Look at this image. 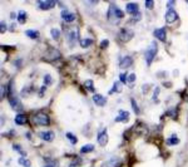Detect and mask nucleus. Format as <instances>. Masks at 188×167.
Segmentation results:
<instances>
[{"label": "nucleus", "mask_w": 188, "mask_h": 167, "mask_svg": "<svg viewBox=\"0 0 188 167\" xmlns=\"http://www.w3.org/2000/svg\"><path fill=\"white\" fill-rule=\"evenodd\" d=\"M25 34H26L30 39H36V38L39 36V31H38V30H34V29H29V30H26V31H25Z\"/></svg>", "instance_id": "obj_21"}, {"label": "nucleus", "mask_w": 188, "mask_h": 167, "mask_svg": "<svg viewBox=\"0 0 188 167\" xmlns=\"http://www.w3.org/2000/svg\"><path fill=\"white\" fill-rule=\"evenodd\" d=\"M179 143V138L176 136V135H172L168 140H167V145L169 146H174V145H178Z\"/></svg>", "instance_id": "obj_20"}, {"label": "nucleus", "mask_w": 188, "mask_h": 167, "mask_svg": "<svg viewBox=\"0 0 188 167\" xmlns=\"http://www.w3.org/2000/svg\"><path fill=\"white\" fill-rule=\"evenodd\" d=\"M132 64H133V58H132L130 55H124V57H122L120 60H119V67H120L122 69H127V68H129Z\"/></svg>", "instance_id": "obj_9"}, {"label": "nucleus", "mask_w": 188, "mask_h": 167, "mask_svg": "<svg viewBox=\"0 0 188 167\" xmlns=\"http://www.w3.org/2000/svg\"><path fill=\"white\" fill-rule=\"evenodd\" d=\"M129 119V112L124 109H119V114L115 117V122H127Z\"/></svg>", "instance_id": "obj_14"}, {"label": "nucleus", "mask_w": 188, "mask_h": 167, "mask_svg": "<svg viewBox=\"0 0 188 167\" xmlns=\"http://www.w3.org/2000/svg\"><path fill=\"white\" fill-rule=\"evenodd\" d=\"M25 19H26V13H25L24 10L19 12V14H18V20H19V23H20V24H24V23H25Z\"/></svg>", "instance_id": "obj_26"}, {"label": "nucleus", "mask_w": 188, "mask_h": 167, "mask_svg": "<svg viewBox=\"0 0 188 167\" xmlns=\"http://www.w3.org/2000/svg\"><path fill=\"white\" fill-rule=\"evenodd\" d=\"M124 17V13L120 10V8H118L115 4H110L109 5V10H108V14H107V18L108 20L112 23V24H118L119 20Z\"/></svg>", "instance_id": "obj_1"}, {"label": "nucleus", "mask_w": 188, "mask_h": 167, "mask_svg": "<svg viewBox=\"0 0 188 167\" xmlns=\"http://www.w3.org/2000/svg\"><path fill=\"white\" fill-rule=\"evenodd\" d=\"M135 79H137V77H135V74H134V73H132V74H129V75H128V82H129V83H134V82H135Z\"/></svg>", "instance_id": "obj_36"}, {"label": "nucleus", "mask_w": 188, "mask_h": 167, "mask_svg": "<svg viewBox=\"0 0 188 167\" xmlns=\"http://www.w3.org/2000/svg\"><path fill=\"white\" fill-rule=\"evenodd\" d=\"M92 151H94V146H93V145H84V146L80 148V152H82V153H90Z\"/></svg>", "instance_id": "obj_24"}, {"label": "nucleus", "mask_w": 188, "mask_h": 167, "mask_svg": "<svg viewBox=\"0 0 188 167\" xmlns=\"http://www.w3.org/2000/svg\"><path fill=\"white\" fill-rule=\"evenodd\" d=\"M9 103H10V106L14 111H23V106H21V103L18 98H10Z\"/></svg>", "instance_id": "obj_16"}, {"label": "nucleus", "mask_w": 188, "mask_h": 167, "mask_svg": "<svg viewBox=\"0 0 188 167\" xmlns=\"http://www.w3.org/2000/svg\"><path fill=\"white\" fill-rule=\"evenodd\" d=\"M0 29H2V30H0L2 33H5V31H7V24H5V21H4V20H3L2 23H0Z\"/></svg>", "instance_id": "obj_38"}, {"label": "nucleus", "mask_w": 188, "mask_h": 167, "mask_svg": "<svg viewBox=\"0 0 188 167\" xmlns=\"http://www.w3.org/2000/svg\"><path fill=\"white\" fill-rule=\"evenodd\" d=\"M50 35H52V38L54 40H58L60 38V30L58 28H52L50 29Z\"/></svg>", "instance_id": "obj_22"}, {"label": "nucleus", "mask_w": 188, "mask_h": 167, "mask_svg": "<svg viewBox=\"0 0 188 167\" xmlns=\"http://www.w3.org/2000/svg\"><path fill=\"white\" fill-rule=\"evenodd\" d=\"M7 89H8V87H7V86H2V98H4V96H7V94H8Z\"/></svg>", "instance_id": "obj_39"}, {"label": "nucleus", "mask_w": 188, "mask_h": 167, "mask_svg": "<svg viewBox=\"0 0 188 167\" xmlns=\"http://www.w3.org/2000/svg\"><path fill=\"white\" fill-rule=\"evenodd\" d=\"M153 4H154V3L152 2V0H148V2H146V3H144V7H146V8H149V9H151V8L153 7Z\"/></svg>", "instance_id": "obj_40"}, {"label": "nucleus", "mask_w": 188, "mask_h": 167, "mask_svg": "<svg viewBox=\"0 0 188 167\" xmlns=\"http://www.w3.org/2000/svg\"><path fill=\"white\" fill-rule=\"evenodd\" d=\"M119 165H120V160L117 157H112L104 163V167H119Z\"/></svg>", "instance_id": "obj_17"}, {"label": "nucleus", "mask_w": 188, "mask_h": 167, "mask_svg": "<svg viewBox=\"0 0 188 167\" xmlns=\"http://www.w3.org/2000/svg\"><path fill=\"white\" fill-rule=\"evenodd\" d=\"M108 45H109V40H108V39H104V40L102 41V43H101V48H102V49L107 48Z\"/></svg>", "instance_id": "obj_37"}, {"label": "nucleus", "mask_w": 188, "mask_h": 167, "mask_svg": "<svg viewBox=\"0 0 188 167\" xmlns=\"http://www.w3.org/2000/svg\"><path fill=\"white\" fill-rule=\"evenodd\" d=\"M153 35H154L158 40H161V41H166L167 33H166V29H164V28H158V29H156V30L153 31Z\"/></svg>", "instance_id": "obj_12"}, {"label": "nucleus", "mask_w": 188, "mask_h": 167, "mask_svg": "<svg viewBox=\"0 0 188 167\" xmlns=\"http://www.w3.org/2000/svg\"><path fill=\"white\" fill-rule=\"evenodd\" d=\"M33 123L36 126H49L50 124V118L48 114H45L44 112H39L33 117Z\"/></svg>", "instance_id": "obj_3"}, {"label": "nucleus", "mask_w": 188, "mask_h": 167, "mask_svg": "<svg viewBox=\"0 0 188 167\" xmlns=\"http://www.w3.org/2000/svg\"><path fill=\"white\" fill-rule=\"evenodd\" d=\"M157 52H158V45H157L156 41H152V43L149 44V47H148V49L144 53V58H146V62H147L148 65L152 64L154 57L157 55Z\"/></svg>", "instance_id": "obj_2"}, {"label": "nucleus", "mask_w": 188, "mask_h": 167, "mask_svg": "<svg viewBox=\"0 0 188 167\" xmlns=\"http://www.w3.org/2000/svg\"><path fill=\"white\" fill-rule=\"evenodd\" d=\"M39 137H40L43 141L52 142V141L54 140L55 135H54V132H53V131H41V132L39 133Z\"/></svg>", "instance_id": "obj_10"}, {"label": "nucleus", "mask_w": 188, "mask_h": 167, "mask_svg": "<svg viewBox=\"0 0 188 167\" xmlns=\"http://www.w3.org/2000/svg\"><path fill=\"white\" fill-rule=\"evenodd\" d=\"M18 162H19V165H23V166H25V167H29V166H30V161L25 160L24 157L19 158V160H18Z\"/></svg>", "instance_id": "obj_30"}, {"label": "nucleus", "mask_w": 188, "mask_h": 167, "mask_svg": "<svg viewBox=\"0 0 188 167\" xmlns=\"http://www.w3.org/2000/svg\"><path fill=\"white\" fill-rule=\"evenodd\" d=\"M174 3H176V2H168V3H167V7H168V8H171V7H172Z\"/></svg>", "instance_id": "obj_42"}, {"label": "nucleus", "mask_w": 188, "mask_h": 167, "mask_svg": "<svg viewBox=\"0 0 188 167\" xmlns=\"http://www.w3.org/2000/svg\"><path fill=\"white\" fill-rule=\"evenodd\" d=\"M114 92H117V93H119V92H122V87H120V82H115L114 84H113V88L109 91V94H113Z\"/></svg>", "instance_id": "obj_23"}, {"label": "nucleus", "mask_w": 188, "mask_h": 167, "mask_svg": "<svg viewBox=\"0 0 188 167\" xmlns=\"http://www.w3.org/2000/svg\"><path fill=\"white\" fill-rule=\"evenodd\" d=\"M65 137H67V138H68V140L70 141V143H72V145H75V143L78 142V138H77V137H75L74 135H72V133H69V132H68V133L65 135Z\"/></svg>", "instance_id": "obj_28"}, {"label": "nucleus", "mask_w": 188, "mask_h": 167, "mask_svg": "<svg viewBox=\"0 0 188 167\" xmlns=\"http://www.w3.org/2000/svg\"><path fill=\"white\" fill-rule=\"evenodd\" d=\"M97 141L101 146H106L107 142H108V133H107V128H102L99 132H98V136H97Z\"/></svg>", "instance_id": "obj_7"}, {"label": "nucleus", "mask_w": 188, "mask_h": 167, "mask_svg": "<svg viewBox=\"0 0 188 167\" xmlns=\"http://www.w3.org/2000/svg\"><path fill=\"white\" fill-rule=\"evenodd\" d=\"M60 15H62V18L64 19V21H67V23H73V21L75 20V14L69 13L67 9H63L62 13H60Z\"/></svg>", "instance_id": "obj_11"}, {"label": "nucleus", "mask_w": 188, "mask_h": 167, "mask_svg": "<svg viewBox=\"0 0 188 167\" xmlns=\"http://www.w3.org/2000/svg\"><path fill=\"white\" fill-rule=\"evenodd\" d=\"M93 102L96 103L97 106H99V107H103V106H106L107 99H106L102 94H94V96H93Z\"/></svg>", "instance_id": "obj_15"}, {"label": "nucleus", "mask_w": 188, "mask_h": 167, "mask_svg": "<svg viewBox=\"0 0 188 167\" xmlns=\"http://www.w3.org/2000/svg\"><path fill=\"white\" fill-rule=\"evenodd\" d=\"M158 94H159V87H156L153 92V102H158Z\"/></svg>", "instance_id": "obj_32"}, {"label": "nucleus", "mask_w": 188, "mask_h": 167, "mask_svg": "<svg viewBox=\"0 0 188 167\" xmlns=\"http://www.w3.org/2000/svg\"><path fill=\"white\" fill-rule=\"evenodd\" d=\"M14 121H15L16 124H19V126H23V124L26 123V116L23 114V113H19V114L15 116V119H14Z\"/></svg>", "instance_id": "obj_18"}, {"label": "nucleus", "mask_w": 188, "mask_h": 167, "mask_svg": "<svg viewBox=\"0 0 188 167\" xmlns=\"http://www.w3.org/2000/svg\"><path fill=\"white\" fill-rule=\"evenodd\" d=\"M69 167H75V166H74V165H70V166H69Z\"/></svg>", "instance_id": "obj_43"}, {"label": "nucleus", "mask_w": 188, "mask_h": 167, "mask_svg": "<svg viewBox=\"0 0 188 167\" xmlns=\"http://www.w3.org/2000/svg\"><path fill=\"white\" fill-rule=\"evenodd\" d=\"M43 79H44V80H43V82H44V86H50L52 83H53V78H52L50 74H45Z\"/></svg>", "instance_id": "obj_25"}, {"label": "nucleus", "mask_w": 188, "mask_h": 167, "mask_svg": "<svg viewBox=\"0 0 188 167\" xmlns=\"http://www.w3.org/2000/svg\"><path fill=\"white\" fill-rule=\"evenodd\" d=\"M44 91H46V86H43V87L40 88V96H43V93H44Z\"/></svg>", "instance_id": "obj_41"}, {"label": "nucleus", "mask_w": 188, "mask_h": 167, "mask_svg": "<svg viewBox=\"0 0 188 167\" xmlns=\"http://www.w3.org/2000/svg\"><path fill=\"white\" fill-rule=\"evenodd\" d=\"M130 104H132V108H133L134 113H135V114H139V107H138V104H137V102H135L134 98H130Z\"/></svg>", "instance_id": "obj_27"}, {"label": "nucleus", "mask_w": 188, "mask_h": 167, "mask_svg": "<svg viewBox=\"0 0 188 167\" xmlns=\"http://www.w3.org/2000/svg\"><path fill=\"white\" fill-rule=\"evenodd\" d=\"M164 19H166L167 23L172 24V23H174V21L178 19V14H177V12H176L174 9H168V12H167L166 15H164Z\"/></svg>", "instance_id": "obj_8"}, {"label": "nucleus", "mask_w": 188, "mask_h": 167, "mask_svg": "<svg viewBox=\"0 0 188 167\" xmlns=\"http://www.w3.org/2000/svg\"><path fill=\"white\" fill-rule=\"evenodd\" d=\"M119 79H120V83H124V84H125V83L128 82V75H127L125 73H122V74L119 75Z\"/></svg>", "instance_id": "obj_33"}, {"label": "nucleus", "mask_w": 188, "mask_h": 167, "mask_svg": "<svg viewBox=\"0 0 188 167\" xmlns=\"http://www.w3.org/2000/svg\"><path fill=\"white\" fill-rule=\"evenodd\" d=\"M45 167H58V162L57 161H48L45 163Z\"/></svg>", "instance_id": "obj_34"}, {"label": "nucleus", "mask_w": 188, "mask_h": 167, "mask_svg": "<svg viewBox=\"0 0 188 167\" xmlns=\"http://www.w3.org/2000/svg\"><path fill=\"white\" fill-rule=\"evenodd\" d=\"M79 44H80L82 48H88V47H90L93 44V40L90 38H85V39H82L79 41Z\"/></svg>", "instance_id": "obj_19"}, {"label": "nucleus", "mask_w": 188, "mask_h": 167, "mask_svg": "<svg viewBox=\"0 0 188 167\" xmlns=\"http://www.w3.org/2000/svg\"><path fill=\"white\" fill-rule=\"evenodd\" d=\"M125 10H127V13L134 15V14H137L139 12V5L137 3H128L125 5Z\"/></svg>", "instance_id": "obj_13"}, {"label": "nucleus", "mask_w": 188, "mask_h": 167, "mask_svg": "<svg viewBox=\"0 0 188 167\" xmlns=\"http://www.w3.org/2000/svg\"><path fill=\"white\" fill-rule=\"evenodd\" d=\"M133 35H134V33H133L130 29L123 28V29H120L118 36H119V39H120L122 41H129V40L133 38Z\"/></svg>", "instance_id": "obj_6"}, {"label": "nucleus", "mask_w": 188, "mask_h": 167, "mask_svg": "<svg viewBox=\"0 0 188 167\" xmlns=\"http://www.w3.org/2000/svg\"><path fill=\"white\" fill-rule=\"evenodd\" d=\"M13 148L16 151V152H19L20 155H23V156H25L26 153H25V151H23V148L19 146V145H13Z\"/></svg>", "instance_id": "obj_31"}, {"label": "nucleus", "mask_w": 188, "mask_h": 167, "mask_svg": "<svg viewBox=\"0 0 188 167\" xmlns=\"http://www.w3.org/2000/svg\"><path fill=\"white\" fill-rule=\"evenodd\" d=\"M84 86H85V88H88L90 92H94V87H93V80H90V79H88V80H85L84 82Z\"/></svg>", "instance_id": "obj_29"}, {"label": "nucleus", "mask_w": 188, "mask_h": 167, "mask_svg": "<svg viewBox=\"0 0 188 167\" xmlns=\"http://www.w3.org/2000/svg\"><path fill=\"white\" fill-rule=\"evenodd\" d=\"M140 19H142V14H140V13L138 12L137 14H134V15H133V18H132V21H139Z\"/></svg>", "instance_id": "obj_35"}, {"label": "nucleus", "mask_w": 188, "mask_h": 167, "mask_svg": "<svg viewBox=\"0 0 188 167\" xmlns=\"http://www.w3.org/2000/svg\"><path fill=\"white\" fill-rule=\"evenodd\" d=\"M55 5H57L55 0H39L38 2V7L40 10H50Z\"/></svg>", "instance_id": "obj_5"}, {"label": "nucleus", "mask_w": 188, "mask_h": 167, "mask_svg": "<svg viewBox=\"0 0 188 167\" xmlns=\"http://www.w3.org/2000/svg\"><path fill=\"white\" fill-rule=\"evenodd\" d=\"M79 40V29L78 28H72L68 31V41H69V45L74 47L75 43Z\"/></svg>", "instance_id": "obj_4"}]
</instances>
